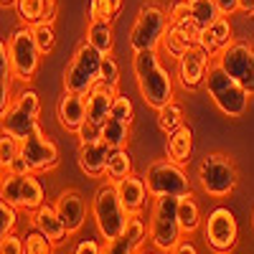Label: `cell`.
I'll return each mask as SVG.
<instances>
[{
  "mask_svg": "<svg viewBox=\"0 0 254 254\" xmlns=\"http://www.w3.org/2000/svg\"><path fill=\"white\" fill-rule=\"evenodd\" d=\"M33 229H38L41 234H46L54 244H61L66 237H71L66 224L61 221L56 206H51V203H44L41 208L33 211Z\"/></svg>",
  "mask_w": 254,
  "mask_h": 254,
  "instance_id": "cell-23",
  "label": "cell"
},
{
  "mask_svg": "<svg viewBox=\"0 0 254 254\" xmlns=\"http://www.w3.org/2000/svg\"><path fill=\"white\" fill-rule=\"evenodd\" d=\"M221 15L224 13H221L216 0H190V18H193L201 28H208Z\"/></svg>",
  "mask_w": 254,
  "mask_h": 254,
  "instance_id": "cell-29",
  "label": "cell"
},
{
  "mask_svg": "<svg viewBox=\"0 0 254 254\" xmlns=\"http://www.w3.org/2000/svg\"><path fill=\"white\" fill-rule=\"evenodd\" d=\"M219 66L229 74L234 76L242 87L254 97V49L244 41H234L231 46H226L219 56Z\"/></svg>",
  "mask_w": 254,
  "mask_h": 254,
  "instance_id": "cell-13",
  "label": "cell"
},
{
  "mask_svg": "<svg viewBox=\"0 0 254 254\" xmlns=\"http://www.w3.org/2000/svg\"><path fill=\"white\" fill-rule=\"evenodd\" d=\"M110 117H115V120H120V122H125V125H132V120H135V107H132L130 97L117 94V99H115V104H112Z\"/></svg>",
  "mask_w": 254,
  "mask_h": 254,
  "instance_id": "cell-37",
  "label": "cell"
},
{
  "mask_svg": "<svg viewBox=\"0 0 254 254\" xmlns=\"http://www.w3.org/2000/svg\"><path fill=\"white\" fill-rule=\"evenodd\" d=\"M3 173H18V176H23V173H33V168L28 165V160L26 158H15L13 163H10V168H8V171H3Z\"/></svg>",
  "mask_w": 254,
  "mask_h": 254,
  "instance_id": "cell-45",
  "label": "cell"
},
{
  "mask_svg": "<svg viewBox=\"0 0 254 254\" xmlns=\"http://www.w3.org/2000/svg\"><path fill=\"white\" fill-rule=\"evenodd\" d=\"M132 69L140 97L145 99L147 107L160 110L168 102H173V79L168 69H163L158 51H137L132 56Z\"/></svg>",
  "mask_w": 254,
  "mask_h": 254,
  "instance_id": "cell-1",
  "label": "cell"
},
{
  "mask_svg": "<svg viewBox=\"0 0 254 254\" xmlns=\"http://www.w3.org/2000/svg\"><path fill=\"white\" fill-rule=\"evenodd\" d=\"M122 8V0H92L89 20H112Z\"/></svg>",
  "mask_w": 254,
  "mask_h": 254,
  "instance_id": "cell-33",
  "label": "cell"
},
{
  "mask_svg": "<svg viewBox=\"0 0 254 254\" xmlns=\"http://www.w3.org/2000/svg\"><path fill=\"white\" fill-rule=\"evenodd\" d=\"M31 28H33V38H36L38 51L44 54V56H49V54L56 49V33H54V26H51V23H36V26H31Z\"/></svg>",
  "mask_w": 254,
  "mask_h": 254,
  "instance_id": "cell-32",
  "label": "cell"
},
{
  "mask_svg": "<svg viewBox=\"0 0 254 254\" xmlns=\"http://www.w3.org/2000/svg\"><path fill=\"white\" fill-rule=\"evenodd\" d=\"M102 59H104V54H99L92 44L84 41V44L74 51L66 71H64V92L87 94L94 87V81H99Z\"/></svg>",
  "mask_w": 254,
  "mask_h": 254,
  "instance_id": "cell-7",
  "label": "cell"
},
{
  "mask_svg": "<svg viewBox=\"0 0 254 254\" xmlns=\"http://www.w3.org/2000/svg\"><path fill=\"white\" fill-rule=\"evenodd\" d=\"M127 176H132V155L125 147H117V150H112L110 163H107V181L117 183Z\"/></svg>",
  "mask_w": 254,
  "mask_h": 254,
  "instance_id": "cell-28",
  "label": "cell"
},
{
  "mask_svg": "<svg viewBox=\"0 0 254 254\" xmlns=\"http://www.w3.org/2000/svg\"><path fill=\"white\" fill-rule=\"evenodd\" d=\"M0 254H26V242L15 237V234H8V237H0Z\"/></svg>",
  "mask_w": 254,
  "mask_h": 254,
  "instance_id": "cell-43",
  "label": "cell"
},
{
  "mask_svg": "<svg viewBox=\"0 0 254 254\" xmlns=\"http://www.w3.org/2000/svg\"><path fill=\"white\" fill-rule=\"evenodd\" d=\"M56 13H59L56 0H44V20H41V23H51V26H54Z\"/></svg>",
  "mask_w": 254,
  "mask_h": 254,
  "instance_id": "cell-46",
  "label": "cell"
},
{
  "mask_svg": "<svg viewBox=\"0 0 254 254\" xmlns=\"http://www.w3.org/2000/svg\"><path fill=\"white\" fill-rule=\"evenodd\" d=\"M252 226H254V216H252Z\"/></svg>",
  "mask_w": 254,
  "mask_h": 254,
  "instance_id": "cell-52",
  "label": "cell"
},
{
  "mask_svg": "<svg viewBox=\"0 0 254 254\" xmlns=\"http://www.w3.org/2000/svg\"><path fill=\"white\" fill-rule=\"evenodd\" d=\"M198 183H201V190L211 198L231 196L239 183L237 163L226 153H206L203 160L198 163Z\"/></svg>",
  "mask_w": 254,
  "mask_h": 254,
  "instance_id": "cell-5",
  "label": "cell"
},
{
  "mask_svg": "<svg viewBox=\"0 0 254 254\" xmlns=\"http://www.w3.org/2000/svg\"><path fill=\"white\" fill-rule=\"evenodd\" d=\"M102 247L104 244H99L97 239H84V242L76 244L74 254H102Z\"/></svg>",
  "mask_w": 254,
  "mask_h": 254,
  "instance_id": "cell-44",
  "label": "cell"
},
{
  "mask_svg": "<svg viewBox=\"0 0 254 254\" xmlns=\"http://www.w3.org/2000/svg\"><path fill=\"white\" fill-rule=\"evenodd\" d=\"M178 221H181L183 237H193L196 231L201 229L203 214H201V206H198V201L193 198V193L181 196V203H178Z\"/></svg>",
  "mask_w": 254,
  "mask_h": 254,
  "instance_id": "cell-25",
  "label": "cell"
},
{
  "mask_svg": "<svg viewBox=\"0 0 254 254\" xmlns=\"http://www.w3.org/2000/svg\"><path fill=\"white\" fill-rule=\"evenodd\" d=\"M20 158L28 160L33 173L54 171V168L59 165V147L51 137H46V132L41 130V125H38L28 137L20 140Z\"/></svg>",
  "mask_w": 254,
  "mask_h": 254,
  "instance_id": "cell-14",
  "label": "cell"
},
{
  "mask_svg": "<svg viewBox=\"0 0 254 254\" xmlns=\"http://www.w3.org/2000/svg\"><path fill=\"white\" fill-rule=\"evenodd\" d=\"M117 94H120V92H117V87H112V84L102 81V79L94 81V87L87 92V120L102 125L104 120L110 117Z\"/></svg>",
  "mask_w": 254,
  "mask_h": 254,
  "instance_id": "cell-19",
  "label": "cell"
},
{
  "mask_svg": "<svg viewBox=\"0 0 254 254\" xmlns=\"http://www.w3.org/2000/svg\"><path fill=\"white\" fill-rule=\"evenodd\" d=\"M201 38H203V28L196 23L193 18H188V20H181V23L168 26L160 46L168 51V56H173L178 61L186 51L201 46Z\"/></svg>",
  "mask_w": 254,
  "mask_h": 254,
  "instance_id": "cell-15",
  "label": "cell"
},
{
  "mask_svg": "<svg viewBox=\"0 0 254 254\" xmlns=\"http://www.w3.org/2000/svg\"><path fill=\"white\" fill-rule=\"evenodd\" d=\"M18 155H20V140L13 137L10 132H3V137H0V165H3V171H8Z\"/></svg>",
  "mask_w": 254,
  "mask_h": 254,
  "instance_id": "cell-35",
  "label": "cell"
},
{
  "mask_svg": "<svg viewBox=\"0 0 254 254\" xmlns=\"http://www.w3.org/2000/svg\"><path fill=\"white\" fill-rule=\"evenodd\" d=\"M234 44V28H231V20L226 15H221L219 20H214L208 28H203V38H201V49L208 56H219L226 46Z\"/></svg>",
  "mask_w": 254,
  "mask_h": 254,
  "instance_id": "cell-22",
  "label": "cell"
},
{
  "mask_svg": "<svg viewBox=\"0 0 254 254\" xmlns=\"http://www.w3.org/2000/svg\"><path fill=\"white\" fill-rule=\"evenodd\" d=\"M26 254H54V242L41 234L38 229H33L31 234H26Z\"/></svg>",
  "mask_w": 254,
  "mask_h": 254,
  "instance_id": "cell-36",
  "label": "cell"
},
{
  "mask_svg": "<svg viewBox=\"0 0 254 254\" xmlns=\"http://www.w3.org/2000/svg\"><path fill=\"white\" fill-rule=\"evenodd\" d=\"M168 26H171L168 13L160 5H155V3H145L137 10L135 26L130 31V49H132V54H137V51H158Z\"/></svg>",
  "mask_w": 254,
  "mask_h": 254,
  "instance_id": "cell-6",
  "label": "cell"
},
{
  "mask_svg": "<svg viewBox=\"0 0 254 254\" xmlns=\"http://www.w3.org/2000/svg\"><path fill=\"white\" fill-rule=\"evenodd\" d=\"M87 44H92L99 54L110 56L112 49H115L112 20H89V26H87Z\"/></svg>",
  "mask_w": 254,
  "mask_h": 254,
  "instance_id": "cell-26",
  "label": "cell"
},
{
  "mask_svg": "<svg viewBox=\"0 0 254 254\" xmlns=\"http://www.w3.org/2000/svg\"><path fill=\"white\" fill-rule=\"evenodd\" d=\"M125 237L132 242V247L140 252L145 239H150V229H147V224L140 219V216H130V221H127V229H125Z\"/></svg>",
  "mask_w": 254,
  "mask_h": 254,
  "instance_id": "cell-34",
  "label": "cell"
},
{
  "mask_svg": "<svg viewBox=\"0 0 254 254\" xmlns=\"http://www.w3.org/2000/svg\"><path fill=\"white\" fill-rule=\"evenodd\" d=\"M168 160H173L178 165H186L193 153V132H190L188 125H181L176 132L168 135V145H165Z\"/></svg>",
  "mask_w": 254,
  "mask_h": 254,
  "instance_id": "cell-24",
  "label": "cell"
},
{
  "mask_svg": "<svg viewBox=\"0 0 254 254\" xmlns=\"http://www.w3.org/2000/svg\"><path fill=\"white\" fill-rule=\"evenodd\" d=\"M137 254H150V252H142V249H140V252H137Z\"/></svg>",
  "mask_w": 254,
  "mask_h": 254,
  "instance_id": "cell-51",
  "label": "cell"
},
{
  "mask_svg": "<svg viewBox=\"0 0 254 254\" xmlns=\"http://www.w3.org/2000/svg\"><path fill=\"white\" fill-rule=\"evenodd\" d=\"M216 3H219L224 15H234L239 10V0H216Z\"/></svg>",
  "mask_w": 254,
  "mask_h": 254,
  "instance_id": "cell-47",
  "label": "cell"
},
{
  "mask_svg": "<svg viewBox=\"0 0 254 254\" xmlns=\"http://www.w3.org/2000/svg\"><path fill=\"white\" fill-rule=\"evenodd\" d=\"M92 216H94V224H97L99 234L104 239H117V237L125 234L127 221H130V214H127V208L122 206L117 186L112 181L99 186V190L94 193V198H92Z\"/></svg>",
  "mask_w": 254,
  "mask_h": 254,
  "instance_id": "cell-4",
  "label": "cell"
},
{
  "mask_svg": "<svg viewBox=\"0 0 254 254\" xmlns=\"http://www.w3.org/2000/svg\"><path fill=\"white\" fill-rule=\"evenodd\" d=\"M56 211H59V216L61 221L66 224L69 229V234H76V231L87 224V201L81 198V193L76 188H66V190H61L59 198L54 201Z\"/></svg>",
  "mask_w": 254,
  "mask_h": 254,
  "instance_id": "cell-17",
  "label": "cell"
},
{
  "mask_svg": "<svg viewBox=\"0 0 254 254\" xmlns=\"http://www.w3.org/2000/svg\"><path fill=\"white\" fill-rule=\"evenodd\" d=\"M142 178L147 186V193L153 198H158V196H188L190 193V181L183 171V165L168 160V158L150 163Z\"/></svg>",
  "mask_w": 254,
  "mask_h": 254,
  "instance_id": "cell-8",
  "label": "cell"
},
{
  "mask_svg": "<svg viewBox=\"0 0 254 254\" xmlns=\"http://www.w3.org/2000/svg\"><path fill=\"white\" fill-rule=\"evenodd\" d=\"M102 254H137V249L132 247L130 239L122 234V237H117V239H107V242H104Z\"/></svg>",
  "mask_w": 254,
  "mask_h": 254,
  "instance_id": "cell-39",
  "label": "cell"
},
{
  "mask_svg": "<svg viewBox=\"0 0 254 254\" xmlns=\"http://www.w3.org/2000/svg\"><path fill=\"white\" fill-rule=\"evenodd\" d=\"M8 54H10V64H13V71L18 81H33L38 66H41V54L36 46V38H33V28L23 26V28H15L8 36Z\"/></svg>",
  "mask_w": 254,
  "mask_h": 254,
  "instance_id": "cell-9",
  "label": "cell"
},
{
  "mask_svg": "<svg viewBox=\"0 0 254 254\" xmlns=\"http://www.w3.org/2000/svg\"><path fill=\"white\" fill-rule=\"evenodd\" d=\"M239 10L247 15H254V0H239Z\"/></svg>",
  "mask_w": 254,
  "mask_h": 254,
  "instance_id": "cell-49",
  "label": "cell"
},
{
  "mask_svg": "<svg viewBox=\"0 0 254 254\" xmlns=\"http://www.w3.org/2000/svg\"><path fill=\"white\" fill-rule=\"evenodd\" d=\"M15 219H18V208L10 206L8 201H0V237L13 234L15 229Z\"/></svg>",
  "mask_w": 254,
  "mask_h": 254,
  "instance_id": "cell-38",
  "label": "cell"
},
{
  "mask_svg": "<svg viewBox=\"0 0 254 254\" xmlns=\"http://www.w3.org/2000/svg\"><path fill=\"white\" fill-rule=\"evenodd\" d=\"M178 203H181V196H158V198H153L147 229H150V242L158 252L171 254L183 239L181 221H178Z\"/></svg>",
  "mask_w": 254,
  "mask_h": 254,
  "instance_id": "cell-3",
  "label": "cell"
},
{
  "mask_svg": "<svg viewBox=\"0 0 254 254\" xmlns=\"http://www.w3.org/2000/svg\"><path fill=\"white\" fill-rule=\"evenodd\" d=\"M168 18H171V23L188 20L190 18V0H173V3L168 5Z\"/></svg>",
  "mask_w": 254,
  "mask_h": 254,
  "instance_id": "cell-42",
  "label": "cell"
},
{
  "mask_svg": "<svg viewBox=\"0 0 254 254\" xmlns=\"http://www.w3.org/2000/svg\"><path fill=\"white\" fill-rule=\"evenodd\" d=\"M99 79H102V81H107V84H112V87H117V84H120V66H117V61L112 59V54L102 59Z\"/></svg>",
  "mask_w": 254,
  "mask_h": 254,
  "instance_id": "cell-40",
  "label": "cell"
},
{
  "mask_svg": "<svg viewBox=\"0 0 254 254\" xmlns=\"http://www.w3.org/2000/svg\"><path fill=\"white\" fill-rule=\"evenodd\" d=\"M117 186V193H120V201L122 206L127 208L130 216H140L145 211V203H147V186H145V178H137V176H127L122 181L115 183Z\"/></svg>",
  "mask_w": 254,
  "mask_h": 254,
  "instance_id": "cell-21",
  "label": "cell"
},
{
  "mask_svg": "<svg viewBox=\"0 0 254 254\" xmlns=\"http://www.w3.org/2000/svg\"><path fill=\"white\" fill-rule=\"evenodd\" d=\"M0 198L15 206L18 211H36L46 201L44 196V186L33 173H3V186H0Z\"/></svg>",
  "mask_w": 254,
  "mask_h": 254,
  "instance_id": "cell-11",
  "label": "cell"
},
{
  "mask_svg": "<svg viewBox=\"0 0 254 254\" xmlns=\"http://www.w3.org/2000/svg\"><path fill=\"white\" fill-rule=\"evenodd\" d=\"M214 56H208L201 46L186 51L181 59H178V81L186 92H196L206 84V71L211 66Z\"/></svg>",
  "mask_w": 254,
  "mask_h": 254,
  "instance_id": "cell-16",
  "label": "cell"
},
{
  "mask_svg": "<svg viewBox=\"0 0 254 254\" xmlns=\"http://www.w3.org/2000/svg\"><path fill=\"white\" fill-rule=\"evenodd\" d=\"M15 10L26 26H36L44 20V0H18Z\"/></svg>",
  "mask_w": 254,
  "mask_h": 254,
  "instance_id": "cell-31",
  "label": "cell"
},
{
  "mask_svg": "<svg viewBox=\"0 0 254 254\" xmlns=\"http://www.w3.org/2000/svg\"><path fill=\"white\" fill-rule=\"evenodd\" d=\"M203 239L216 254H231L239 239L237 216L226 206H216L203 221Z\"/></svg>",
  "mask_w": 254,
  "mask_h": 254,
  "instance_id": "cell-12",
  "label": "cell"
},
{
  "mask_svg": "<svg viewBox=\"0 0 254 254\" xmlns=\"http://www.w3.org/2000/svg\"><path fill=\"white\" fill-rule=\"evenodd\" d=\"M206 92L211 97V102L216 104V110L231 120H237V117H244L247 107H249V92L242 87V84L234 79V76H229L221 66H219V61L214 59L211 61V66L206 71Z\"/></svg>",
  "mask_w": 254,
  "mask_h": 254,
  "instance_id": "cell-2",
  "label": "cell"
},
{
  "mask_svg": "<svg viewBox=\"0 0 254 254\" xmlns=\"http://www.w3.org/2000/svg\"><path fill=\"white\" fill-rule=\"evenodd\" d=\"M38 115H41V99L33 89H23L5 112H0L3 117V132H10L13 137L23 140L28 137L38 127Z\"/></svg>",
  "mask_w": 254,
  "mask_h": 254,
  "instance_id": "cell-10",
  "label": "cell"
},
{
  "mask_svg": "<svg viewBox=\"0 0 254 254\" xmlns=\"http://www.w3.org/2000/svg\"><path fill=\"white\" fill-rule=\"evenodd\" d=\"M74 135L79 137V145H84V142H99V140H102V125L87 120Z\"/></svg>",
  "mask_w": 254,
  "mask_h": 254,
  "instance_id": "cell-41",
  "label": "cell"
},
{
  "mask_svg": "<svg viewBox=\"0 0 254 254\" xmlns=\"http://www.w3.org/2000/svg\"><path fill=\"white\" fill-rule=\"evenodd\" d=\"M110 155H112V147L104 140H99V142H84V145H79L76 160H79V168L89 178H102V176H107Z\"/></svg>",
  "mask_w": 254,
  "mask_h": 254,
  "instance_id": "cell-18",
  "label": "cell"
},
{
  "mask_svg": "<svg viewBox=\"0 0 254 254\" xmlns=\"http://www.w3.org/2000/svg\"><path fill=\"white\" fill-rule=\"evenodd\" d=\"M181 125H183V107H181V104L168 102L165 107H160V110H158V127H160V130H163L165 135L176 132Z\"/></svg>",
  "mask_w": 254,
  "mask_h": 254,
  "instance_id": "cell-30",
  "label": "cell"
},
{
  "mask_svg": "<svg viewBox=\"0 0 254 254\" xmlns=\"http://www.w3.org/2000/svg\"><path fill=\"white\" fill-rule=\"evenodd\" d=\"M171 254H198V249H196V244H193V242L181 239V244H178V247H176Z\"/></svg>",
  "mask_w": 254,
  "mask_h": 254,
  "instance_id": "cell-48",
  "label": "cell"
},
{
  "mask_svg": "<svg viewBox=\"0 0 254 254\" xmlns=\"http://www.w3.org/2000/svg\"><path fill=\"white\" fill-rule=\"evenodd\" d=\"M102 140L107 142L112 150H117V147H125L127 140H130V125H125L115 117H107L102 122Z\"/></svg>",
  "mask_w": 254,
  "mask_h": 254,
  "instance_id": "cell-27",
  "label": "cell"
},
{
  "mask_svg": "<svg viewBox=\"0 0 254 254\" xmlns=\"http://www.w3.org/2000/svg\"><path fill=\"white\" fill-rule=\"evenodd\" d=\"M18 3V0H0V5H3V8H8V5H15Z\"/></svg>",
  "mask_w": 254,
  "mask_h": 254,
  "instance_id": "cell-50",
  "label": "cell"
},
{
  "mask_svg": "<svg viewBox=\"0 0 254 254\" xmlns=\"http://www.w3.org/2000/svg\"><path fill=\"white\" fill-rule=\"evenodd\" d=\"M59 125L64 127L66 132H76L79 127L87 122V94H71V92H64V97L59 99Z\"/></svg>",
  "mask_w": 254,
  "mask_h": 254,
  "instance_id": "cell-20",
  "label": "cell"
}]
</instances>
